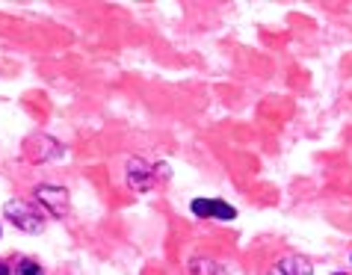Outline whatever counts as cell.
Returning a JSON list of instances; mask_svg holds the SVG:
<instances>
[{"label": "cell", "mask_w": 352, "mask_h": 275, "mask_svg": "<svg viewBox=\"0 0 352 275\" xmlns=\"http://www.w3.org/2000/svg\"><path fill=\"white\" fill-rule=\"evenodd\" d=\"M0 275H12L9 272V263H0Z\"/></svg>", "instance_id": "cell-7"}, {"label": "cell", "mask_w": 352, "mask_h": 275, "mask_svg": "<svg viewBox=\"0 0 352 275\" xmlns=\"http://www.w3.org/2000/svg\"><path fill=\"white\" fill-rule=\"evenodd\" d=\"M36 199L42 201L54 216H65L68 213V192L63 190V186H51V184L36 186Z\"/></svg>", "instance_id": "cell-2"}, {"label": "cell", "mask_w": 352, "mask_h": 275, "mask_svg": "<svg viewBox=\"0 0 352 275\" xmlns=\"http://www.w3.org/2000/svg\"><path fill=\"white\" fill-rule=\"evenodd\" d=\"M12 275H45V270L38 267L36 261H21L18 267L12 270Z\"/></svg>", "instance_id": "cell-6"}, {"label": "cell", "mask_w": 352, "mask_h": 275, "mask_svg": "<svg viewBox=\"0 0 352 275\" xmlns=\"http://www.w3.org/2000/svg\"><path fill=\"white\" fill-rule=\"evenodd\" d=\"M272 275H314V267L305 258H299V254H290V258H281L276 263Z\"/></svg>", "instance_id": "cell-5"}, {"label": "cell", "mask_w": 352, "mask_h": 275, "mask_svg": "<svg viewBox=\"0 0 352 275\" xmlns=\"http://www.w3.org/2000/svg\"><path fill=\"white\" fill-rule=\"evenodd\" d=\"M335 275H346V272H335Z\"/></svg>", "instance_id": "cell-8"}, {"label": "cell", "mask_w": 352, "mask_h": 275, "mask_svg": "<svg viewBox=\"0 0 352 275\" xmlns=\"http://www.w3.org/2000/svg\"><path fill=\"white\" fill-rule=\"evenodd\" d=\"M3 213H6V219L12 222L15 228H21L27 234H38V231L45 228L42 213H38L33 204H27V201H9L6 208H3Z\"/></svg>", "instance_id": "cell-1"}, {"label": "cell", "mask_w": 352, "mask_h": 275, "mask_svg": "<svg viewBox=\"0 0 352 275\" xmlns=\"http://www.w3.org/2000/svg\"><path fill=\"white\" fill-rule=\"evenodd\" d=\"M128 184H131V190H136V192L151 190L154 169L145 160H140V157H133V160H128Z\"/></svg>", "instance_id": "cell-4"}, {"label": "cell", "mask_w": 352, "mask_h": 275, "mask_svg": "<svg viewBox=\"0 0 352 275\" xmlns=\"http://www.w3.org/2000/svg\"><path fill=\"white\" fill-rule=\"evenodd\" d=\"M190 208H192L195 216H201V219H222V222H228V219H234V216H237V210H234L231 204L213 201V199H195Z\"/></svg>", "instance_id": "cell-3"}]
</instances>
